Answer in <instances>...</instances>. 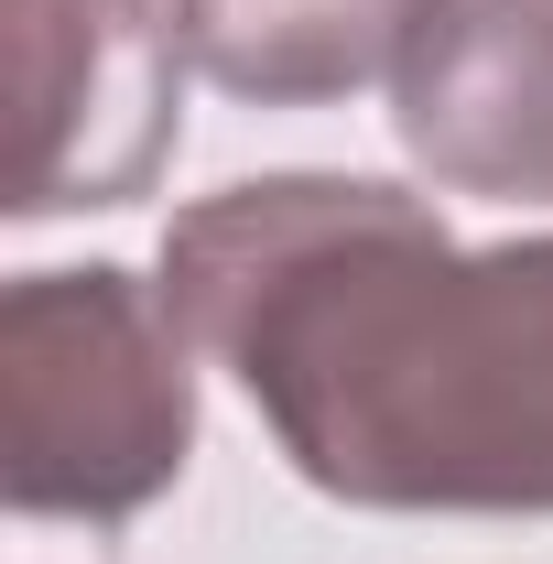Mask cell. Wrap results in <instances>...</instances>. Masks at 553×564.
Masks as SVG:
<instances>
[{
	"label": "cell",
	"mask_w": 553,
	"mask_h": 564,
	"mask_svg": "<svg viewBox=\"0 0 553 564\" xmlns=\"http://www.w3.org/2000/svg\"><path fill=\"white\" fill-rule=\"evenodd\" d=\"M163 304L304 489L553 521V239L467 250L380 174H250L163 228Z\"/></svg>",
	"instance_id": "6da1fadb"
},
{
	"label": "cell",
	"mask_w": 553,
	"mask_h": 564,
	"mask_svg": "<svg viewBox=\"0 0 553 564\" xmlns=\"http://www.w3.org/2000/svg\"><path fill=\"white\" fill-rule=\"evenodd\" d=\"M163 282L87 261L0 293V499L22 521L120 532L196 456V369Z\"/></svg>",
	"instance_id": "7a4b0ae2"
},
{
	"label": "cell",
	"mask_w": 553,
	"mask_h": 564,
	"mask_svg": "<svg viewBox=\"0 0 553 564\" xmlns=\"http://www.w3.org/2000/svg\"><path fill=\"white\" fill-rule=\"evenodd\" d=\"M11 33V217L131 207L185 141V44L163 0H0Z\"/></svg>",
	"instance_id": "3957f363"
},
{
	"label": "cell",
	"mask_w": 553,
	"mask_h": 564,
	"mask_svg": "<svg viewBox=\"0 0 553 564\" xmlns=\"http://www.w3.org/2000/svg\"><path fill=\"white\" fill-rule=\"evenodd\" d=\"M391 131L445 196L553 207V0H423Z\"/></svg>",
	"instance_id": "277c9868"
},
{
	"label": "cell",
	"mask_w": 553,
	"mask_h": 564,
	"mask_svg": "<svg viewBox=\"0 0 553 564\" xmlns=\"http://www.w3.org/2000/svg\"><path fill=\"white\" fill-rule=\"evenodd\" d=\"M185 66L250 109H326L402 66L423 0H163Z\"/></svg>",
	"instance_id": "5b68a950"
}]
</instances>
